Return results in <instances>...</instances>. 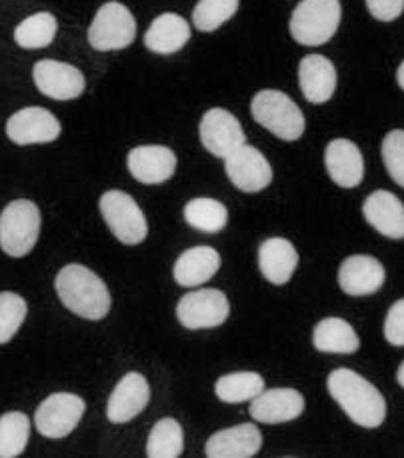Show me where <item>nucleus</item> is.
<instances>
[{
  "instance_id": "1",
  "label": "nucleus",
  "mask_w": 404,
  "mask_h": 458,
  "mask_svg": "<svg viewBox=\"0 0 404 458\" xmlns=\"http://www.w3.org/2000/svg\"><path fill=\"white\" fill-rule=\"evenodd\" d=\"M326 388L347 417L363 428L381 427L386 419V403L375 385L358 372L336 369L328 375Z\"/></svg>"
},
{
  "instance_id": "2",
  "label": "nucleus",
  "mask_w": 404,
  "mask_h": 458,
  "mask_svg": "<svg viewBox=\"0 0 404 458\" xmlns=\"http://www.w3.org/2000/svg\"><path fill=\"white\" fill-rule=\"evenodd\" d=\"M55 288L64 307L84 320H103L111 310L113 301L105 281L82 265L61 268Z\"/></svg>"
},
{
  "instance_id": "3",
  "label": "nucleus",
  "mask_w": 404,
  "mask_h": 458,
  "mask_svg": "<svg viewBox=\"0 0 404 458\" xmlns=\"http://www.w3.org/2000/svg\"><path fill=\"white\" fill-rule=\"evenodd\" d=\"M252 118L276 139L292 142L305 134V114L294 100L281 90H260L250 103Z\"/></svg>"
},
{
  "instance_id": "4",
  "label": "nucleus",
  "mask_w": 404,
  "mask_h": 458,
  "mask_svg": "<svg viewBox=\"0 0 404 458\" xmlns=\"http://www.w3.org/2000/svg\"><path fill=\"white\" fill-rule=\"evenodd\" d=\"M341 0H300L290 16V37L302 47H321L339 30Z\"/></svg>"
},
{
  "instance_id": "5",
  "label": "nucleus",
  "mask_w": 404,
  "mask_h": 458,
  "mask_svg": "<svg viewBox=\"0 0 404 458\" xmlns=\"http://www.w3.org/2000/svg\"><path fill=\"white\" fill-rule=\"evenodd\" d=\"M40 225V208L35 202L13 200L0 215V249L13 259L27 257L38 241Z\"/></svg>"
},
{
  "instance_id": "6",
  "label": "nucleus",
  "mask_w": 404,
  "mask_h": 458,
  "mask_svg": "<svg viewBox=\"0 0 404 458\" xmlns=\"http://www.w3.org/2000/svg\"><path fill=\"white\" fill-rule=\"evenodd\" d=\"M106 226L122 244H140L147 239L148 225L139 202L122 191H106L98 202Z\"/></svg>"
},
{
  "instance_id": "7",
  "label": "nucleus",
  "mask_w": 404,
  "mask_h": 458,
  "mask_svg": "<svg viewBox=\"0 0 404 458\" xmlns=\"http://www.w3.org/2000/svg\"><path fill=\"white\" fill-rule=\"evenodd\" d=\"M137 38V21L122 3L111 0L98 8L90 22L88 42L98 53L129 48Z\"/></svg>"
},
{
  "instance_id": "8",
  "label": "nucleus",
  "mask_w": 404,
  "mask_h": 458,
  "mask_svg": "<svg viewBox=\"0 0 404 458\" xmlns=\"http://www.w3.org/2000/svg\"><path fill=\"white\" fill-rule=\"evenodd\" d=\"M231 315V304L226 294L218 288H200L187 293L176 304V318L189 330L216 328Z\"/></svg>"
},
{
  "instance_id": "9",
  "label": "nucleus",
  "mask_w": 404,
  "mask_h": 458,
  "mask_svg": "<svg viewBox=\"0 0 404 458\" xmlns=\"http://www.w3.org/2000/svg\"><path fill=\"white\" fill-rule=\"evenodd\" d=\"M87 404L71 393H55L40 403L35 414L37 430L46 438H64L79 427Z\"/></svg>"
},
{
  "instance_id": "10",
  "label": "nucleus",
  "mask_w": 404,
  "mask_h": 458,
  "mask_svg": "<svg viewBox=\"0 0 404 458\" xmlns=\"http://www.w3.org/2000/svg\"><path fill=\"white\" fill-rule=\"evenodd\" d=\"M200 142L210 155L216 158L231 157L242 144H247V137L239 123V118L226 108H210L205 113L198 126Z\"/></svg>"
},
{
  "instance_id": "11",
  "label": "nucleus",
  "mask_w": 404,
  "mask_h": 458,
  "mask_svg": "<svg viewBox=\"0 0 404 458\" xmlns=\"http://www.w3.org/2000/svg\"><path fill=\"white\" fill-rule=\"evenodd\" d=\"M224 171L239 191L255 194L273 182V166L255 147L242 144L231 157L224 158Z\"/></svg>"
},
{
  "instance_id": "12",
  "label": "nucleus",
  "mask_w": 404,
  "mask_h": 458,
  "mask_svg": "<svg viewBox=\"0 0 404 458\" xmlns=\"http://www.w3.org/2000/svg\"><path fill=\"white\" fill-rule=\"evenodd\" d=\"M61 131L58 118L42 106L22 108L6 121V137L19 147L55 142L61 137Z\"/></svg>"
},
{
  "instance_id": "13",
  "label": "nucleus",
  "mask_w": 404,
  "mask_h": 458,
  "mask_svg": "<svg viewBox=\"0 0 404 458\" xmlns=\"http://www.w3.org/2000/svg\"><path fill=\"white\" fill-rule=\"evenodd\" d=\"M32 81H35L42 95L53 100H74L87 89L84 74L77 66L50 61V58H45V61H38L35 64Z\"/></svg>"
},
{
  "instance_id": "14",
  "label": "nucleus",
  "mask_w": 404,
  "mask_h": 458,
  "mask_svg": "<svg viewBox=\"0 0 404 458\" xmlns=\"http://www.w3.org/2000/svg\"><path fill=\"white\" fill-rule=\"evenodd\" d=\"M150 401L148 380L140 372H126L114 386L106 403V419L113 424H124L137 419Z\"/></svg>"
},
{
  "instance_id": "15",
  "label": "nucleus",
  "mask_w": 404,
  "mask_h": 458,
  "mask_svg": "<svg viewBox=\"0 0 404 458\" xmlns=\"http://www.w3.org/2000/svg\"><path fill=\"white\" fill-rule=\"evenodd\" d=\"M126 166L142 184H163L174 176L176 155L161 144H145V147H137L129 152Z\"/></svg>"
},
{
  "instance_id": "16",
  "label": "nucleus",
  "mask_w": 404,
  "mask_h": 458,
  "mask_svg": "<svg viewBox=\"0 0 404 458\" xmlns=\"http://www.w3.org/2000/svg\"><path fill=\"white\" fill-rule=\"evenodd\" d=\"M305 412V396L294 388L263 390L250 401V417L263 424H281L297 420Z\"/></svg>"
},
{
  "instance_id": "17",
  "label": "nucleus",
  "mask_w": 404,
  "mask_h": 458,
  "mask_svg": "<svg viewBox=\"0 0 404 458\" xmlns=\"http://www.w3.org/2000/svg\"><path fill=\"white\" fill-rule=\"evenodd\" d=\"M324 166L334 184L342 189H355L365 178L363 152L352 140L336 139L324 150Z\"/></svg>"
},
{
  "instance_id": "18",
  "label": "nucleus",
  "mask_w": 404,
  "mask_h": 458,
  "mask_svg": "<svg viewBox=\"0 0 404 458\" xmlns=\"http://www.w3.org/2000/svg\"><path fill=\"white\" fill-rule=\"evenodd\" d=\"M384 267L368 254H352L339 268V284L350 296L375 294L384 284Z\"/></svg>"
},
{
  "instance_id": "19",
  "label": "nucleus",
  "mask_w": 404,
  "mask_h": 458,
  "mask_svg": "<svg viewBox=\"0 0 404 458\" xmlns=\"http://www.w3.org/2000/svg\"><path fill=\"white\" fill-rule=\"evenodd\" d=\"M263 446V435L255 424L244 422L239 427L215 432L206 440L205 453L208 458H250Z\"/></svg>"
},
{
  "instance_id": "20",
  "label": "nucleus",
  "mask_w": 404,
  "mask_h": 458,
  "mask_svg": "<svg viewBox=\"0 0 404 458\" xmlns=\"http://www.w3.org/2000/svg\"><path fill=\"white\" fill-rule=\"evenodd\" d=\"M363 215L378 234L392 241L404 239V205L397 194L389 191H375L365 200Z\"/></svg>"
},
{
  "instance_id": "21",
  "label": "nucleus",
  "mask_w": 404,
  "mask_h": 458,
  "mask_svg": "<svg viewBox=\"0 0 404 458\" xmlns=\"http://www.w3.org/2000/svg\"><path fill=\"white\" fill-rule=\"evenodd\" d=\"M299 84L308 103L324 105L336 90V69L323 55H308L299 64Z\"/></svg>"
},
{
  "instance_id": "22",
  "label": "nucleus",
  "mask_w": 404,
  "mask_h": 458,
  "mask_svg": "<svg viewBox=\"0 0 404 458\" xmlns=\"http://www.w3.org/2000/svg\"><path fill=\"white\" fill-rule=\"evenodd\" d=\"M260 273L271 284L282 286L292 278L299 267V252L294 244L286 239H266L258 249Z\"/></svg>"
},
{
  "instance_id": "23",
  "label": "nucleus",
  "mask_w": 404,
  "mask_h": 458,
  "mask_svg": "<svg viewBox=\"0 0 404 458\" xmlns=\"http://www.w3.org/2000/svg\"><path fill=\"white\" fill-rule=\"evenodd\" d=\"M218 268H221V254L213 247H192L176 259L173 276L176 284L192 288L208 283Z\"/></svg>"
},
{
  "instance_id": "24",
  "label": "nucleus",
  "mask_w": 404,
  "mask_h": 458,
  "mask_svg": "<svg viewBox=\"0 0 404 458\" xmlns=\"http://www.w3.org/2000/svg\"><path fill=\"white\" fill-rule=\"evenodd\" d=\"M190 40V27L187 19L176 13H164L156 16L150 24L145 45L156 55H174Z\"/></svg>"
},
{
  "instance_id": "25",
  "label": "nucleus",
  "mask_w": 404,
  "mask_h": 458,
  "mask_svg": "<svg viewBox=\"0 0 404 458\" xmlns=\"http://www.w3.org/2000/svg\"><path fill=\"white\" fill-rule=\"evenodd\" d=\"M313 344L318 352L326 354H352L360 349L358 335L350 322L336 317L318 322L313 330Z\"/></svg>"
},
{
  "instance_id": "26",
  "label": "nucleus",
  "mask_w": 404,
  "mask_h": 458,
  "mask_svg": "<svg viewBox=\"0 0 404 458\" xmlns=\"http://www.w3.org/2000/svg\"><path fill=\"white\" fill-rule=\"evenodd\" d=\"M265 390V378L258 375V372L252 370H240V372H231V375H224L216 380L215 385V394L218 401L226 404H240V403H250Z\"/></svg>"
},
{
  "instance_id": "27",
  "label": "nucleus",
  "mask_w": 404,
  "mask_h": 458,
  "mask_svg": "<svg viewBox=\"0 0 404 458\" xmlns=\"http://www.w3.org/2000/svg\"><path fill=\"white\" fill-rule=\"evenodd\" d=\"M184 220L200 233L215 234L221 233L226 223H229V210H226L223 202L215 199H192L184 207Z\"/></svg>"
},
{
  "instance_id": "28",
  "label": "nucleus",
  "mask_w": 404,
  "mask_h": 458,
  "mask_svg": "<svg viewBox=\"0 0 404 458\" xmlns=\"http://www.w3.org/2000/svg\"><path fill=\"white\" fill-rule=\"evenodd\" d=\"M58 32L56 16L50 13H37L27 16L19 27L14 29V42L21 48L27 50H38L46 48L50 42L55 40Z\"/></svg>"
},
{
  "instance_id": "29",
  "label": "nucleus",
  "mask_w": 404,
  "mask_h": 458,
  "mask_svg": "<svg viewBox=\"0 0 404 458\" xmlns=\"http://www.w3.org/2000/svg\"><path fill=\"white\" fill-rule=\"evenodd\" d=\"M184 451V432L179 420L163 419L150 430L147 440L148 458H179Z\"/></svg>"
},
{
  "instance_id": "30",
  "label": "nucleus",
  "mask_w": 404,
  "mask_h": 458,
  "mask_svg": "<svg viewBox=\"0 0 404 458\" xmlns=\"http://www.w3.org/2000/svg\"><path fill=\"white\" fill-rule=\"evenodd\" d=\"M30 438V420L24 412H6L0 417V458H16L24 453Z\"/></svg>"
},
{
  "instance_id": "31",
  "label": "nucleus",
  "mask_w": 404,
  "mask_h": 458,
  "mask_svg": "<svg viewBox=\"0 0 404 458\" xmlns=\"http://www.w3.org/2000/svg\"><path fill=\"white\" fill-rule=\"evenodd\" d=\"M239 11V0H198L192 11V22L200 32H215Z\"/></svg>"
},
{
  "instance_id": "32",
  "label": "nucleus",
  "mask_w": 404,
  "mask_h": 458,
  "mask_svg": "<svg viewBox=\"0 0 404 458\" xmlns=\"http://www.w3.org/2000/svg\"><path fill=\"white\" fill-rule=\"evenodd\" d=\"M27 301L16 293H0V344L11 343L27 318Z\"/></svg>"
},
{
  "instance_id": "33",
  "label": "nucleus",
  "mask_w": 404,
  "mask_h": 458,
  "mask_svg": "<svg viewBox=\"0 0 404 458\" xmlns=\"http://www.w3.org/2000/svg\"><path fill=\"white\" fill-rule=\"evenodd\" d=\"M381 152L391 178L404 189V131H391L386 134Z\"/></svg>"
},
{
  "instance_id": "34",
  "label": "nucleus",
  "mask_w": 404,
  "mask_h": 458,
  "mask_svg": "<svg viewBox=\"0 0 404 458\" xmlns=\"http://www.w3.org/2000/svg\"><path fill=\"white\" fill-rule=\"evenodd\" d=\"M384 338L392 346H404V299L394 302L386 315Z\"/></svg>"
},
{
  "instance_id": "35",
  "label": "nucleus",
  "mask_w": 404,
  "mask_h": 458,
  "mask_svg": "<svg viewBox=\"0 0 404 458\" xmlns=\"http://www.w3.org/2000/svg\"><path fill=\"white\" fill-rule=\"evenodd\" d=\"M368 13L381 22L397 21L404 11V0H366Z\"/></svg>"
},
{
  "instance_id": "36",
  "label": "nucleus",
  "mask_w": 404,
  "mask_h": 458,
  "mask_svg": "<svg viewBox=\"0 0 404 458\" xmlns=\"http://www.w3.org/2000/svg\"><path fill=\"white\" fill-rule=\"evenodd\" d=\"M397 82H399V87L404 90V61L400 63L399 71H397Z\"/></svg>"
},
{
  "instance_id": "37",
  "label": "nucleus",
  "mask_w": 404,
  "mask_h": 458,
  "mask_svg": "<svg viewBox=\"0 0 404 458\" xmlns=\"http://www.w3.org/2000/svg\"><path fill=\"white\" fill-rule=\"evenodd\" d=\"M397 380H399V385L404 388V362H402L400 367H399V372H397Z\"/></svg>"
}]
</instances>
